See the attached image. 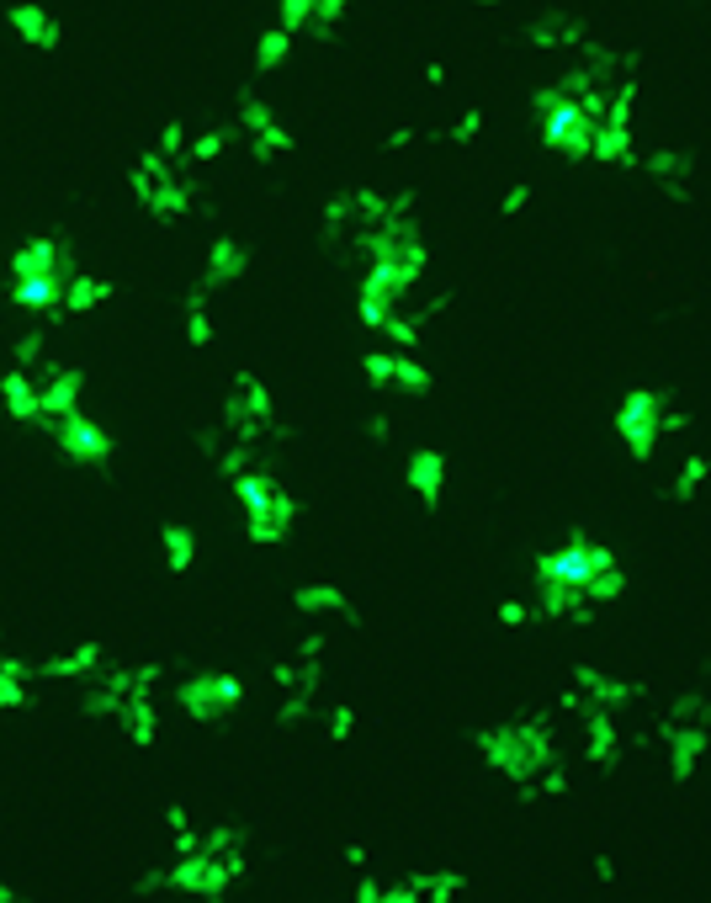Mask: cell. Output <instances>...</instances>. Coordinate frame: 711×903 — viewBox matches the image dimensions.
<instances>
[{
	"instance_id": "obj_16",
	"label": "cell",
	"mask_w": 711,
	"mask_h": 903,
	"mask_svg": "<svg viewBox=\"0 0 711 903\" xmlns=\"http://www.w3.org/2000/svg\"><path fill=\"white\" fill-rule=\"evenodd\" d=\"M695 6H707V11H711V0H695Z\"/></svg>"
},
{
	"instance_id": "obj_5",
	"label": "cell",
	"mask_w": 711,
	"mask_h": 903,
	"mask_svg": "<svg viewBox=\"0 0 711 903\" xmlns=\"http://www.w3.org/2000/svg\"><path fill=\"white\" fill-rule=\"evenodd\" d=\"M6 27L17 32V43H27V49H38V53H53L64 43V22L53 17L43 0H17V6H6Z\"/></svg>"
},
{
	"instance_id": "obj_13",
	"label": "cell",
	"mask_w": 711,
	"mask_h": 903,
	"mask_svg": "<svg viewBox=\"0 0 711 903\" xmlns=\"http://www.w3.org/2000/svg\"><path fill=\"white\" fill-rule=\"evenodd\" d=\"M415 139H425V133H419V128H409V122H404V128H393L388 139H383V149H388V154H398V149H409V144H415Z\"/></svg>"
},
{
	"instance_id": "obj_11",
	"label": "cell",
	"mask_w": 711,
	"mask_h": 903,
	"mask_svg": "<svg viewBox=\"0 0 711 903\" xmlns=\"http://www.w3.org/2000/svg\"><path fill=\"white\" fill-rule=\"evenodd\" d=\"M308 22H314V0H276V27L282 32H308Z\"/></svg>"
},
{
	"instance_id": "obj_10",
	"label": "cell",
	"mask_w": 711,
	"mask_h": 903,
	"mask_svg": "<svg viewBox=\"0 0 711 903\" xmlns=\"http://www.w3.org/2000/svg\"><path fill=\"white\" fill-rule=\"evenodd\" d=\"M293 43H297L293 32H282V27H266V32L255 38V59H250V64H255V74H276V70H282V64L293 59Z\"/></svg>"
},
{
	"instance_id": "obj_8",
	"label": "cell",
	"mask_w": 711,
	"mask_h": 903,
	"mask_svg": "<svg viewBox=\"0 0 711 903\" xmlns=\"http://www.w3.org/2000/svg\"><path fill=\"white\" fill-rule=\"evenodd\" d=\"M234 144H245V133H240V122L228 118V122H213V128H202V133H192V149H186V165H213V160H223Z\"/></svg>"
},
{
	"instance_id": "obj_14",
	"label": "cell",
	"mask_w": 711,
	"mask_h": 903,
	"mask_svg": "<svg viewBox=\"0 0 711 903\" xmlns=\"http://www.w3.org/2000/svg\"><path fill=\"white\" fill-rule=\"evenodd\" d=\"M446 80H451V74H446V64H441V59H430V64H425V86H436V91H441Z\"/></svg>"
},
{
	"instance_id": "obj_6",
	"label": "cell",
	"mask_w": 711,
	"mask_h": 903,
	"mask_svg": "<svg viewBox=\"0 0 711 903\" xmlns=\"http://www.w3.org/2000/svg\"><path fill=\"white\" fill-rule=\"evenodd\" d=\"M250 271V244L234 240V234H219V240L207 244V261H202V288L207 293H223V288H234L240 277Z\"/></svg>"
},
{
	"instance_id": "obj_3",
	"label": "cell",
	"mask_w": 711,
	"mask_h": 903,
	"mask_svg": "<svg viewBox=\"0 0 711 903\" xmlns=\"http://www.w3.org/2000/svg\"><path fill=\"white\" fill-rule=\"evenodd\" d=\"M638 171L659 187L669 202H690V181H695V149H680V144H653L642 149Z\"/></svg>"
},
{
	"instance_id": "obj_12",
	"label": "cell",
	"mask_w": 711,
	"mask_h": 903,
	"mask_svg": "<svg viewBox=\"0 0 711 903\" xmlns=\"http://www.w3.org/2000/svg\"><path fill=\"white\" fill-rule=\"evenodd\" d=\"M526 208H531V181H510L505 197H499V219H516Z\"/></svg>"
},
{
	"instance_id": "obj_9",
	"label": "cell",
	"mask_w": 711,
	"mask_h": 903,
	"mask_svg": "<svg viewBox=\"0 0 711 903\" xmlns=\"http://www.w3.org/2000/svg\"><path fill=\"white\" fill-rule=\"evenodd\" d=\"M160 563L171 569V574H186L196 563V532L192 526H181V521H171V526H160Z\"/></svg>"
},
{
	"instance_id": "obj_2",
	"label": "cell",
	"mask_w": 711,
	"mask_h": 903,
	"mask_svg": "<svg viewBox=\"0 0 711 903\" xmlns=\"http://www.w3.org/2000/svg\"><path fill=\"white\" fill-rule=\"evenodd\" d=\"M175 702H181V712L192 723H223L228 712L245 702V685H240V675H228V670H196V675H186V681L175 685Z\"/></svg>"
},
{
	"instance_id": "obj_7",
	"label": "cell",
	"mask_w": 711,
	"mask_h": 903,
	"mask_svg": "<svg viewBox=\"0 0 711 903\" xmlns=\"http://www.w3.org/2000/svg\"><path fill=\"white\" fill-rule=\"evenodd\" d=\"M112 277H101V271H74L70 282H64V309L59 314L64 319H80V314H97V309H106L112 303Z\"/></svg>"
},
{
	"instance_id": "obj_4",
	"label": "cell",
	"mask_w": 711,
	"mask_h": 903,
	"mask_svg": "<svg viewBox=\"0 0 711 903\" xmlns=\"http://www.w3.org/2000/svg\"><path fill=\"white\" fill-rule=\"evenodd\" d=\"M520 38H526V49H541V53H579L589 43V27L585 17H573V11H541L531 22L520 27Z\"/></svg>"
},
{
	"instance_id": "obj_15",
	"label": "cell",
	"mask_w": 711,
	"mask_h": 903,
	"mask_svg": "<svg viewBox=\"0 0 711 903\" xmlns=\"http://www.w3.org/2000/svg\"><path fill=\"white\" fill-rule=\"evenodd\" d=\"M467 6H484V11H494V6H499V0H467Z\"/></svg>"
},
{
	"instance_id": "obj_1",
	"label": "cell",
	"mask_w": 711,
	"mask_h": 903,
	"mask_svg": "<svg viewBox=\"0 0 711 903\" xmlns=\"http://www.w3.org/2000/svg\"><path fill=\"white\" fill-rule=\"evenodd\" d=\"M531 112H537L541 149H552V154H563V160H589V149H595V122L585 118L579 101H568L558 86H537V91H531Z\"/></svg>"
}]
</instances>
